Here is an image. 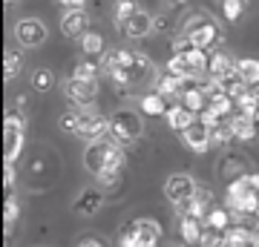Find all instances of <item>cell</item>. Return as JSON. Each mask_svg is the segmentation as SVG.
I'll return each instance as SVG.
<instances>
[{
  "instance_id": "d4e9b609",
  "label": "cell",
  "mask_w": 259,
  "mask_h": 247,
  "mask_svg": "<svg viewBox=\"0 0 259 247\" xmlns=\"http://www.w3.org/2000/svg\"><path fill=\"white\" fill-rule=\"evenodd\" d=\"M81 49L87 55H107V52H104V37L95 35V32H87V35L81 37Z\"/></svg>"
},
{
  "instance_id": "d590c367",
  "label": "cell",
  "mask_w": 259,
  "mask_h": 247,
  "mask_svg": "<svg viewBox=\"0 0 259 247\" xmlns=\"http://www.w3.org/2000/svg\"><path fill=\"white\" fill-rule=\"evenodd\" d=\"M199 121H202L204 127L210 129V132H213V129H216V127H219V124H222V118H219V115H216V112L210 110V107H207V110H204V112H199Z\"/></svg>"
},
{
  "instance_id": "4316f807",
  "label": "cell",
  "mask_w": 259,
  "mask_h": 247,
  "mask_svg": "<svg viewBox=\"0 0 259 247\" xmlns=\"http://www.w3.org/2000/svg\"><path fill=\"white\" fill-rule=\"evenodd\" d=\"M136 12H139V6H136L133 0H118V3H115V26L121 29Z\"/></svg>"
},
{
  "instance_id": "ab89813d",
  "label": "cell",
  "mask_w": 259,
  "mask_h": 247,
  "mask_svg": "<svg viewBox=\"0 0 259 247\" xmlns=\"http://www.w3.org/2000/svg\"><path fill=\"white\" fill-rule=\"evenodd\" d=\"M250 95H253V98L259 101V83H253V86H250Z\"/></svg>"
},
{
  "instance_id": "30bf717a",
  "label": "cell",
  "mask_w": 259,
  "mask_h": 247,
  "mask_svg": "<svg viewBox=\"0 0 259 247\" xmlns=\"http://www.w3.org/2000/svg\"><path fill=\"white\" fill-rule=\"evenodd\" d=\"M15 37L20 40V46H40L47 40V26L37 18H23L15 26Z\"/></svg>"
},
{
  "instance_id": "e0dca14e",
  "label": "cell",
  "mask_w": 259,
  "mask_h": 247,
  "mask_svg": "<svg viewBox=\"0 0 259 247\" xmlns=\"http://www.w3.org/2000/svg\"><path fill=\"white\" fill-rule=\"evenodd\" d=\"M204 221L202 219H182L179 221V233H182V244H187V247H199V241H202V236H204Z\"/></svg>"
},
{
  "instance_id": "9a60e30c",
  "label": "cell",
  "mask_w": 259,
  "mask_h": 247,
  "mask_svg": "<svg viewBox=\"0 0 259 247\" xmlns=\"http://www.w3.org/2000/svg\"><path fill=\"white\" fill-rule=\"evenodd\" d=\"M164 118H167V127H170V129H176V132H185V129H190L196 121H199V115L179 104V107H170V110H167Z\"/></svg>"
},
{
  "instance_id": "7c38bea8",
  "label": "cell",
  "mask_w": 259,
  "mask_h": 247,
  "mask_svg": "<svg viewBox=\"0 0 259 247\" xmlns=\"http://www.w3.org/2000/svg\"><path fill=\"white\" fill-rule=\"evenodd\" d=\"M182 138H185L187 150H193V153H199V156H202V153H207V150L213 146L210 129L204 127L202 121H196V124H193L190 129H185V132H182Z\"/></svg>"
},
{
  "instance_id": "6da1fadb",
  "label": "cell",
  "mask_w": 259,
  "mask_h": 247,
  "mask_svg": "<svg viewBox=\"0 0 259 247\" xmlns=\"http://www.w3.org/2000/svg\"><path fill=\"white\" fill-rule=\"evenodd\" d=\"M225 207L231 210L233 224H245L248 219L259 216V175L245 173L236 175L225 190Z\"/></svg>"
},
{
  "instance_id": "74e56055",
  "label": "cell",
  "mask_w": 259,
  "mask_h": 247,
  "mask_svg": "<svg viewBox=\"0 0 259 247\" xmlns=\"http://www.w3.org/2000/svg\"><path fill=\"white\" fill-rule=\"evenodd\" d=\"M75 247H104V241H98V238H81Z\"/></svg>"
},
{
  "instance_id": "277c9868",
  "label": "cell",
  "mask_w": 259,
  "mask_h": 247,
  "mask_svg": "<svg viewBox=\"0 0 259 247\" xmlns=\"http://www.w3.org/2000/svg\"><path fill=\"white\" fill-rule=\"evenodd\" d=\"M141 132H144V127H141V118L136 115V112L118 110V112L110 118V135L115 138L121 146H124V144H133V141H139Z\"/></svg>"
},
{
  "instance_id": "4dcf8cb0",
  "label": "cell",
  "mask_w": 259,
  "mask_h": 247,
  "mask_svg": "<svg viewBox=\"0 0 259 247\" xmlns=\"http://www.w3.org/2000/svg\"><path fill=\"white\" fill-rule=\"evenodd\" d=\"M52 83H55V78H52L49 69H37L35 78H32V86H35L37 92H49L52 89Z\"/></svg>"
},
{
  "instance_id": "5bb4252c",
  "label": "cell",
  "mask_w": 259,
  "mask_h": 247,
  "mask_svg": "<svg viewBox=\"0 0 259 247\" xmlns=\"http://www.w3.org/2000/svg\"><path fill=\"white\" fill-rule=\"evenodd\" d=\"M130 227L136 230V236H139L147 247H156L158 238H161V224H158L156 219H133Z\"/></svg>"
},
{
  "instance_id": "b9f144b4",
  "label": "cell",
  "mask_w": 259,
  "mask_h": 247,
  "mask_svg": "<svg viewBox=\"0 0 259 247\" xmlns=\"http://www.w3.org/2000/svg\"><path fill=\"white\" fill-rule=\"evenodd\" d=\"M15 3H18V0H6V6H15Z\"/></svg>"
},
{
  "instance_id": "484cf974",
  "label": "cell",
  "mask_w": 259,
  "mask_h": 247,
  "mask_svg": "<svg viewBox=\"0 0 259 247\" xmlns=\"http://www.w3.org/2000/svg\"><path fill=\"white\" fill-rule=\"evenodd\" d=\"M20 66H23L20 55H18V52H9V49H6V55H3V78H6V81H12V78H18Z\"/></svg>"
},
{
  "instance_id": "ffe728a7",
  "label": "cell",
  "mask_w": 259,
  "mask_h": 247,
  "mask_svg": "<svg viewBox=\"0 0 259 247\" xmlns=\"http://www.w3.org/2000/svg\"><path fill=\"white\" fill-rule=\"evenodd\" d=\"M204 227L207 230H216V233H225L228 227H233V216L228 207H213L204 219Z\"/></svg>"
},
{
  "instance_id": "3957f363",
  "label": "cell",
  "mask_w": 259,
  "mask_h": 247,
  "mask_svg": "<svg viewBox=\"0 0 259 247\" xmlns=\"http://www.w3.org/2000/svg\"><path fill=\"white\" fill-rule=\"evenodd\" d=\"M207 61H210V58L204 55L202 49H190V52H182V55L170 58L167 72L182 78V81H199V78L207 72Z\"/></svg>"
},
{
  "instance_id": "ee69618b",
  "label": "cell",
  "mask_w": 259,
  "mask_h": 247,
  "mask_svg": "<svg viewBox=\"0 0 259 247\" xmlns=\"http://www.w3.org/2000/svg\"><path fill=\"white\" fill-rule=\"evenodd\" d=\"M179 247H187V244H179Z\"/></svg>"
},
{
  "instance_id": "f546056e",
  "label": "cell",
  "mask_w": 259,
  "mask_h": 247,
  "mask_svg": "<svg viewBox=\"0 0 259 247\" xmlns=\"http://www.w3.org/2000/svg\"><path fill=\"white\" fill-rule=\"evenodd\" d=\"M98 66L90 64V61H81V64H75L72 69V78H78V81H98Z\"/></svg>"
},
{
  "instance_id": "836d02e7",
  "label": "cell",
  "mask_w": 259,
  "mask_h": 247,
  "mask_svg": "<svg viewBox=\"0 0 259 247\" xmlns=\"http://www.w3.org/2000/svg\"><path fill=\"white\" fill-rule=\"evenodd\" d=\"M222 9L228 20H239L242 9H245V0H222Z\"/></svg>"
},
{
  "instance_id": "f35d334b",
  "label": "cell",
  "mask_w": 259,
  "mask_h": 247,
  "mask_svg": "<svg viewBox=\"0 0 259 247\" xmlns=\"http://www.w3.org/2000/svg\"><path fill=\"white\" fill-rule=\"evenodd\" d=\"M61 6H69V9H83V3L87 0H58Z\"/></svg>"
},
{
  "instance_id": "4fadbf2b",
  "label": "cell",
  "mask_w": 259,
  "mask_h": 247,
  "mask_svg": "<svg viewBox=\"0 0 259 247\" xmlns=\"http://www.w3.org/2000/svg\"><path fill=\"white\" fill-rule=\"evenodd\" d=\"M87 23H90V18H87L83 9H66L64 20H61V32L66 37H83L87 35Z\"/></svg>"
},
{
  "instance_id": "f1b7e54d",
  "label": "cell",
  "mask_w": 259,
  "mask_h": 247,
  "mask_svg": "<svg viewBox=\"0 0 259 247\" xmlns=\"http://www.w3.org/2000/svg\"><path fill=\"white\" fill-rule=\"evenodd\" d=\"M20 216V204L12 199V195H6V204H3V224H6V236L12 233V224L18 221Z\"/></svg>"
},
{
  "instance_id": "8992f818",
  "label": "cell",
  "mask_w": 259,
  "mask_h": 247,
  "mask_svg": "<svg viewBox=\"0 0 259 247\" xmlns=\"http://www.w3.org/2000/svg\"><path fill=\"white\" fill-rule=\"evenodd\" d=\"M23 150V118L9 112L3 121V164H15Z\"/></svg>"
},
{
  "instance_id": "d6a6232c",
  "label": "cell",
  "mask_w": 259,
  "mask_h": 247,
  "mask_svg": "<svg viewBox=\"0 0 259 247\" xmlns=\"http://www.w3.org/2000/svg\"><path fill=\"white\" fill-rule=\"evenodd\" d=\"M78 121H81V112L78 110H69V112H64V115H61V129H64V132H78Z\"/></svg>"
},
{
  "instance_id": "7a4b0ae2",
  "label": "cell",
  "mask_w": 259,
  "mask_h": 247,
  "mask_svg": "<svg viewBox=\"0 0 259 247\" xmlns=\"http://www.w3.org/2000/svg\"><path fill=\"white\" fill-rule=\"evenodd\" d=\"M83 167L95 178L110 175V173H121V167H124V146L112 135L104 138V141H93V144L83 150Z\"/></svg>"
},
{
  "instance_id": "ba28073f",
  "label": "cell",
  "mask_w": 259,
  "mask_h": 247,
  "mask_svg": "<svg viewBox=\"0 0 259 247\" xmlns=\"http://www.w3.org/2000/svg\"><path fill=\"white\" fill-rule=\"evenodd\" d=\"M78 112H81V121H78V132L75 135L87 138L90 144L110 138V118H104V115H98L93 110H78Z\"/></svg>"
},
{
  "instance_id": "7402d4cb",
  "label": "cell",
  "mask_w": 259,
  "mask_h": 247,
  "mask_svg": "<svg viewBox=\"0 0 259 247\" xmlns=\"http://www.w3.org/2000/svg\"><path fill=\"white\" fill-rule=\"evenodd\" d=\"M182 83H185L182 78H176V75L167 72V75H161V78L156 81V92L161 95V98H173V95H182V92H185L182 89Z\"/></svg>"
},
{
  "instance_id": "60d3db41",
  "label": "cell",
  "mask_w": 259,
  "mask_h": 247,
  "mask_svg": "<svg viewBox=\"0 0 259 247\" xmlns=\"http://www.w3.org/2000/svg\"><path fill=\"white\" fill-rule=\"evenodd\" d=\"M253 221H256V224H253V230H256V233H259V216H256V219H253Z\"/></svg>"
},
{
  "instance_id": "7bdbcfd3",
  "label": "cell",
  "mask_w": 259,
  "mask_h": 247,
  "mask_svg": "<svg viewBox=\"0 0 259 247\" xmlns=\"http://www.w3.org/2000/svg\"><path fill=\"white\" fill-rule=\"evenodd\" d=\"M176 3H185V0H176Z\"/></svg>"
},
{
  "instance_id": "cb8c5ba5",
  "label": "cell",
  "mask_w": 259,
  "mask_h": 247,
  "mask_svg": "<svg viewBox=\"0 0 259 247\" xmlns=\"http://www.w3.org/2000/svg\"><path fill=\"white\" fill-rule=\"evenodd\" d=\"M141 110L147 112V115H167V98H161L158 92H150V95H144L141 98Z\"/></svg>"
},
{
  "instance_id": "52a82bcc",
  "label": "cell",
  "mask_w": 259,
  "mask_h": 247,
  "mask_svg": "<svg viewBox=\"0 0 259 247\" xmlns=\"http://www.w3.org/2000/svg\"><path fill=\"white\" fill-rule=\"evenodd\" d=\"M66 98L72 101L75 110H93L95 98H98V81H78V78H69L64 83Z\"/></svg>"
},
{
  "instance_id": "2e32d148",
  "label": "cell",
  "mask_w": 259,
  "mask_h": 247,
  "mask_svg": "<svg viewBox=\"0 0 259 247\" xmlns=\"http://www.w3.org/2000/svg\"><path fill=\"white\" fill-rule=\"evenodd\" d=\"M231 127H233V135L239 141H250V138H259V124L250 115H242V112H233L231 118Z\"/></svg>"
},
{
  "instance_id": "9c48e42d",
  "label": "cell",
  "mask_w": 259,
  "mask_h": 247,
  "mask_svg": "<svg viewBox=\"0 0 259 247\" xmlns=\"http://www.w3.org/2000/svg\"><path fill=\"white\" fill-rule=\"evenodd\" d=\"M196 187H199V184H196L187 173H173V175L164 181V199H167L170 204H176V207H179V204H185L187 199L193 195Z\"/></svg>"
},
{
  "instance_id": "603a6c76",
  "label": "cell",
  "mask_w": 259,
  "mask_h": 247,
  "mask_svg": "<svg viewBox=\"0 0 259 247\" xmlns=\"http://www.w3.org/2000/svg\"><path fill=\"white\" fill-rule=\"evenodd\" d=\"M236 75H239L248 86L259 83V61H256V58H242L239 66H236Z\"/></svg>"
},
{
  "instance_id": "1f68e13d",
  "label": "cell",
  "mask_w": 259,
  "mask_h": 247,
  "mask_svg": "<svg viewBox=\"0 0 259 247\" xmlns=\"http://www.w3.org/2000/svg\"><path fill=\"white\" fill-rule=\"evenodd\" d=\"M118 244H121V247H147L139 236H136V230L130 227V224H127V227H121V233H118Z\"/></svg>"
},
{
  "instance_id": "44dd1931",
  "label": "cell",
  "mask_w": 259,
  "mask_h": 247,
  "mask_svg": "<svg viewBox=\"0 0 259 247\" xmlns=\"http://www.w3.org/2000/svg\"><path fill=\"white\" fill-rule=\"evenodd\" d=\"M182 107H187V110L196 112V115L207 110V95L202 92V86H196V89L190 86V89L182 92Z\"/></svg>"
},
{
  "instance_id": "8d00e7d4",
  "label": "cell",
  "mask_w": 259,
  "mask_h": 247,
  "mask_svg": "<svg viewBox=\"0 0 259 247\" xmlns=\"http://www.w3.org/2000/svg\"><path fill=\"white\" fill-rule=\"evenodd\" d=\"M3 187H6V195H12V190H15V164H3Z\"/></svg>"
},
{
  "instance_id": "e575fe53",
  "label": "cell",
  "mask_w": 259,
  "mask_h": 247,
  "mask_svg": "<svg viewBox=\"0 0 259 247\" xmlns=\"http://www.w3.org/2000/svg\"><path fill=\"white\" fill-rule=\"evenodd\" d=\"M225 244V233H216V230H204L202 241H199V247H222Z\"/></svg>"
},
{
  "instance_id": "83f0119b",
  "label": "cell",
  "mask_w": 259,
  "mask_h": 247,
  "mask_svg": "<svg viewBox=\"0 0 259 247\" xmlns=\"http://www.w3.org/2000/svg\"><path fill=\"white\" fill-rule=\"evenodd\" d=\"M210 135H213V146H228V144L233 141V138H236V135H233L231 121H222V124H219V127H216V129L210 132Z\"/></svg>"
},
{
  "instance_id": "8fae6325",
  "label": "cell",
  "mask_w": 259,
  "mask_h": 247,
  "mask_svg": "<svg viewBox=\"0 0 259 247\" xmlns=\"http://www.w3.org/2000/svg\"><path fill=\"white\" fill-rule=\"evenodd\" d=\"M236 66H239V61H233L228 52H216V55H210V61H207V78L225 83L228 78L236 75Z\"/></svg>"
},
{
  "instance_id": "d6986e66",
  "label": "cell",
  "mask_w": 259,
  "mask_h": 247,
  "mask_svg": "<svg viewBox=\"0 0 259 247\" xmlns=\"http://www.w3.org/2000/svg\"><path fill=\"white\" fill-rule=\"evenodd\" d=\"M101 204H104V195L98 190H83L75 199V210L81 213V216H95V213L101 210Z\"/></svg>"
},
{
  "instance_id": "5b68a950",
  "label": "cell",
  "mask_w": 259,
  "mask_h": 247,
  "mask_svg": "<svg viewBox=\"0 0 259 247\" xmlns=\"http://www.w3.org/2000/svg\"><path fill=\"white\" fill-rule=\"evenodd\" d=\"M185 35L190 37V43L196 46V49H207V46H213L219 37H222V32L216 29V23H213L207 15H193V18L185 23Z\"/></svg>"
},
{
  "instance_id": "ac0fdd59",
  "label": "cell",
  "mask_w": 259,
  "mask_h": 247,
  "mask_svg": "<svg viewBox=\"0 0 259 247\" xmlns=\"http://www.w3.org/2000/svg\"><path fill=\"white\" fill-rule=\"evenodd\" d=\"M150 29H153V15H147V12L139 9L124 26H121V32H124L127 37H144Z\"/></svg>"
}]
</instances>
